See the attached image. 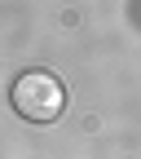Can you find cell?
<instances>
[{
    "mask_svg": "<svg viewBox=\"0 0 141 159\" xmlns=\"http://www.w3.org/2000/svg\"><path fill=\"white\" fill-rule=\"evenodd\" d=\"M13 111L31 124H53L66 111V89L53 71H22L13 80Z\"/></svg>",
    "mask_w": 141,
    "mask_h": 159,
    "instance_id": "obj_1",
    "label": "cell"
}]
</instances>
